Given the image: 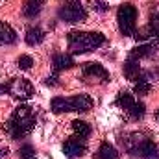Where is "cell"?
<instances>
[{
    "label": "cell",
    "instance_id": "cell-1",
    "mask_svg": "<svg viewBox=\"0 0 159 159\" xmlns=\"http://www.w3.org/2000/svg\"><path fill=\"white\" fill-rule=\"evenodd\" d=\"M35 124H37V115H35L34 107L28 104H20L13 109L11 117L6 120L4 131L11 139H24L26 135L32 133Z\"/></svg>",
    "mask_w": 159,
    "mask_h": 159
},
{
    "label": "cell",
    "instance_id": "cell-2",
    "mask_svg": "<svg viewBox=\"0 0 159 159\" xmlns=\"http://www.w3.org/2000/svg\"><path fill=\"white\" fill-rule=\"evenodd\" d=\"M126 152L137 159H159L157 146L152 139L144 137L143 133H129L122 139Z\"/></svg>",
    "mask_w": 159,
    "mask_h": 159
},
{
    "label": "cell",
    "instance_id": "cell-3",
    "mask_svg": "<svg viewBox=\"0 0 159 159\" xmlns=\"http://www.w3.org/2000/svg\"><path fill=\"white\" fill-rule=\"evenodd\" d=\"M70 54H87L100 48L106 43V35L100 32H70L67 35Z\"/></svg>",
    "mask_w": 159,
    "mask_h": 159
},
{
    "label": "cell",
    "instance_id": "cell-4",
    "mask_svg": "<svg viewBox=\"0 0 159 159\" xmlns=\"http://www.w3.org/2000/svg\"><path fill=\"white\" fill-rule=\"evenodd\" d=\"M93 98L89 94H76V96H56L50 102V109L52 113L59 115V113H85L93 107Z\"/></svg>",
    "mask_w": 159,
    "mask_h": 159
},
{
    "label": "cell",
    "instance_id": "cell-5",
    "mask_svg": "<svg viewBox=\"0 0 159 159\" xmlns=\"http://www.w3.org/2000/svg\"><path fill=\"white\" fill-rule=\"evenodd\" d=\"M137 7L133 4H122L117 11V22H119V30L122 35H135L137 32Z\"/></svg>",
    "mask_w": 159,
    "mask_h": 159
},
{
    "label": "cell",
    "instance_id": "cell-6",
    "mask_svg": "<svg viewBox=\"0 0 159 159\" xmlns=\"http://www.w3.org/2000/svg\"><path fill=\"white\" fill-rule=\"evenodd\" d=\"M115 104L119 106L120 109H124V113H126L129 119H133V120H141L144 115H146V107H144V104L139 102V100H135V96L129 94L128 91H120L119 94H117Z\"/></svg>",
    "mask_w": 159,
    "mask_h": 159
},
{
    "label": "cell",
    "instance_id": "cell-7",
    "mask_svg": "<svg viewBox=\"0 0 159 159\" xmlns=\"http://www.w3.org/2000/svg\"><path fill=\"white\" fill-rule=\"evenodd\" d=\"M57 17L63 22H83L87 19V9L81 6L80 0H67L59 7Z\"/></svg>",
    "mask_w": 159,
    "mask_h": 159
},
{
    "label": "cell",
    "instance_id": "cell-8",
    "mask_svg": "<svg viewBox=\"0 0 159 159\" xmlns=\"http://www.w3.org/2000/svg\"><path fill=\"white\" fill-rule=\"evenodd\" d=\"M6 93H9L15 100L24 102L35 94V89L26 78H13L6 83Z\"/></svg>",
    "mask_w": 159,
    "mask_h": 159
},
{
    "label": "cell",
    "instance_id": "cell-9",
    "mask_svg": "<svg viewBox=\"0 0 159 159\" xmlns=\"http://www.w3.org/2000/svg\"><path fill=\"white\" fill-rule=\"evenodd\" d=\"M133 37L137 41H141V43H152V44L159 46V11H154L150 15L148 26L139 30V32H135Z\"/></svg>",
    "mask_w": 159,
    "mask_h": 159
},
{
    "label": "cell",
    "instance_id": "cell-10",
    "mask_svg": "<svg viewBox=\"0 0 159 159\" xmlns=\"http://www.w3.org/2000/svg\"><path fill=\"white\" fill-rule=\"evenodd\" d=\"M81 76L85 80L98 81V83H107L109 81L107 69L104 65H100V63H94V61H89V63H83L81 65Z\"/></svg>",
    "mask_w": 159,
    "mask_h": 159
},
{
    "label": "cell",
    "instance_id": "cell-11",
    "mask_svg": "<svg viewBox=\"0 0 159 159\" xmlns=\"http://www.w3.org/2000/svg\"><path fill=\"white\" fill-rule=\"evenodd\" d=\"M85 150H87V137H81L76 133L63 143V154L67 157H80L85 154Z\"/></svg>",
    "mask_w": 159,
    "mask_h": 159
},
{
    "label": "cell",
    "instance_id": "cell-12",
    "mask_svg": "<svg viewBox=\"0 0 159 159\" xmlns=\"http://www.w3.org/2000/svg\"><path fill=\"white\" fill-rule=\"evenodd\" d=\"M72 67H74V57L70 54H56L52 57V70H54L52 74L54 76H59V72L69 70Z\"/></svg>",
    "mask_w": 159,
    "mask_h": 159
},
{
    "label": "cell",
    "instance_id": "cell-13",
    "mask_svg": "<svg viewBox=\"0 0 159 159\" xmlns=\"http://www.w3.org/2000/svg\"><path fill=\"white\" fill-rule=\"evenodd\" d=\"M156 48H157V44H152V43H141V44H137V46L129 52V56H128V57L141 61V59L150 57L152 54H156Z\"/></svg>",
    "mask_w": 159,
    "mask_h": 159
},
{
    "label": "cell",
    "instance_id": "cell-14",
    "mask_svg": "<svg viewBox=\"0 0 159 159\" xmlns=\"http://www.w3.org/2000/svg\"><path fill=\"white\" fill-rule=\"evenodd\" d=\"M122 72H124L126 78L131 80V81H137V80L143 76L141 67H139V61H137V59H131V57L126 59V63H124V67H122Z\"/></svg>",
    "mask_w": 159,
    "mask_h": 159
},
{
    "label": "cell",
    "instance_id": "cell-15",
    "mask_svg": "<svg viewBox=\"0 0 159 159\" xmlns=\"http://www.w3.org/2000/svg\"><path fill=\"white\" fill-rule=\"evenodd\" d=\"M24 41H26L30 46H37V44H41V43L44 41V32H43V28H39V26H30V28L26 30Z\"/></svg>",
    "mask_w": 159,
    "mask_h": 159
},
{
    "label": "cell",
    "instance_id": "cell-16",
    "mask_svg": "<svg viewBox=\"0 0 159 159\" xmlns=\"http://www.w3.org/2000/svg\"><path fill=\"white\" fill-rule=\"evenodd\" d=\"M15 41H17L15 30H13L7 22H2V20H0V46H2V44H13Z\"/></svg>",
    "mask_w": 159,
    "mask_h": 159
},
{
    "label": "cell",
    "instance_id": "cell-17",
    "mask_svg": "<svg viewBox=\"0 0 159 159\" xmlns=\"http://www.w3.org/2000/svg\"><path fill=\"white\" fill-rule=\"evenodd\" d=\"M96 159H119V152L113 144L109 143H102L98 152H96Z\"/></svg>",
    "mask_w": 159,
    "mask_h": 159
},
{
    "label": "cell",
    "instance_id": "cell-18",
    "mask_svg": "<svg viewBox=\"0 0 159 159\" xmlns=\"http://www.w3.org/2000/svg\"><path fill=\"white\" fill-rule=\"evenodd\" d=\"M150 89H152V81L148 80L146 74H143L141 78L135 81L133 93H135V94H139V96H144V94H148V93H150Z\"/></svg>",
    "mask_w": 159,
    "mask_h": 159
},
{
    "label": "cell",
    "instance_id": "cell-19",
    "mask_svg": "<svg viewBox=\"0 0 159 159\" xmlns=\"http://www.w3.org/2000/svg\"><path fill=\"white\" fill-rule=\"evenodd\" d=\"M41 9H43V4H41V2L28 0L22 11H24V17H28V19H35V17L41 13Z\"/></svg>",
    "mask_w": 159,
    "mask_h": 159
},
{
    "label": "cell",
    "instance_id": "cell-20",
    "mask_svg": "<svg viewBox=\"0 0 159 159\" xmlns=\"http://www.w3.org/2000/svg\"><path fill=\"white\" fill-rule=\"evenodd\" d=\"M72 129L76 135H81V137H89L91 135V126L85 122V120H74L72 122Z\"/></svg>",
    "mask_w": 159,
    "mask_h": 159
},
{
    "label": "cell",
    "instance_id": "cell-21",
    "mask_svg": "<svg viewBox=\"0 0 159 159\" xmlns=\"http://www.w3.org/2000/svg\"><path fill=\"white\" fill-rule=\"evenodd\" d=\"M19 156L22 159H35V148L32 144H22L19 148Z\"/></svg>",
    "mask_w": 159,
    "mask_h": 159
},
{
    "label": "cell",
    "instance_id": "cell-22",
    "mask_svg": "<svg viewBox=\"0 0 159 159\" xmlns=\"http://www.w3.org/2000/svg\"><path fill=\"white\" fill-rule=\"evenodd\" d=\"M17 65H19V69H22V70H30V69H32V65H34V57H32V56L22 54V56L17 59Z\"/></svg>",
    "mask_w": 159,
    "mask_h": 159
},
{
    "label": "cell",
    "instance_id": "cell-23",
    "mask_svg": "<svg viewBox=\"0 0 159 159\" xmlns=\"http://www.w3.org/2000/svg\"><path fill=\"white\" fill-rule=\"evenodd\" d=\"M94 9H96V11H106L107 6H106V2H102V0H96V2H94Z\"/></svg>",
    "mask_w": 159,
    "mask_h": 159
},
{
    "label": "cell",
    "instance_id": "cell-24",
    "mask_svg": "<svg viewBox=\"0 0 159 159\" xmlns=\"http://www.w3.org/2000/svg\"><path fill=\"white\" fill-rule=\"evenodd\" d=\"M4 156H7V150H0V159L4 157Z\"/></svg>",
    "mask_w": 159,
    "mask_h": 159
},
{
    "label": "cell",
    "instance_id": "cell-25",
    "mask_svg": "<svg viewBox=\"0 0 159 159\" xmlns=\"http://www.w3.org/2000/svg\"><path fill=\"white\" fill-rule=\"evenodd\" d=\"M0 93H6V85H0Z\"/></svg>",
    "mask_w": 159,
    "mask_h": 159
},
{
    "label": "cell",
    "instance_id": "cell-26",
    "mask_svg": "<svg viewBox=\"0 0 159 159\" xmlns=\"http://www.w3.org/2000/svg\"><path fill=\"white\" fill-rule=\"evenodd\" d=\"M156 117H157V120H159V111H157V113H156Z\"/></svg>",
    "mask_w": 159,
    "mask_h": 159
},
{
    "label": "cell",
    "instance_id": "cell-27",
    "mask_svg": "<svg viewBox=\"0 0 159 159\" xmlns=\"http://www.w3.org/2000/svg\"><path fill=\"white\" fill-rule=\"evenodd\" d=\"M35 2H41V4H43V2H44V0H35Z\"/></svg>",
    "mask_w": 159,
    "mask_h": 159
}]
</instances>
